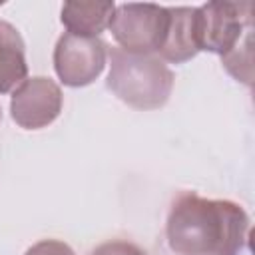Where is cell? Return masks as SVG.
Wrapping results in <instances>:
<instances>
[{
    "label": "cell",
    "instance_id": "8",
    "mask_svg": "<svg viewBox=\"0 0 255 255\" xmlns=\"http://www.w3.org/2000/svg\"><path fill=\"white\" fill-rule=\"evenodd\" d=\"M116 4L110 0H72L62 6L60 20L70 34L100 38L110 26Z\"/></svg>",
    "mask_w": 255,
    "mask_h": 255
},
{
    "label": "cell",
    "instance_id": "3",
    "mask_svg": "<svg viewBox=\"0 0 255 255\" xmlns=\"http://www.w3.org/2000/svg\"><path fill=\"white\" fill-rule=\"evenodd\" d=\"M253 28V4L215 0L195 6V32L199 52L227 54L239 38Z\"/></svg>",
    "mask_w": 255,
    "mask_h": 255
},
{
    "label": "cell",
    "instance_id": "9",
    "mask_svg": "<svg viewBox=\"0 0 255 255\" xmlns=\"http://www.w3.org/2000/svg\"><path fill=\"white\" fill-rule=\"evenodd\" d=\"M28 76L26 46L20 32L0 20V94L16 90Z\"/></svg>",
    "mask_w": 255,
    "mask_h": 255
},
{
    "label": "cell",
    "instance_id": "10",
    "mask_svg": "<svg viewBox=\"0 0 255 255\" xmlns=\"http://www.w3.org/2000/svg\"><path fill=\"white\" fill-rule=\"evenodd\" d=\"M223 68L241 84H253V28H249L239 42L221 56Z\"/></svg>",
    "mask_w": 255,
    "mask_h": 255
},
{
    "label": "cell",
    "instance_id": "12",
    "mask_svg": "<svg viewBox=\"0 0 255 255\" xmlns=\"http://www.w3.org/2000/svg\"><path fill=\"white\" fill-rule=\"evenodd\" d=\"M24 255H76L74 249L60 239H42L34 243Z\"/></svg>",
    "mask_w": 255,
    "mask_h": 255
},
{
    "label": "cell",
    "instance_id": "7",
    "mask_svg": "<svg viewBox=\"0 0 255 255\" xmlns=\"http://www.w3.org/2000/svg\"><path fill=\"white\" fill-rule=\"evenodd\" d=\"M169 20L157 56L163 62L183 64L199 54L195 32V6H169Z\"/></svg>",
    "mask_w": 255,
    "mask_h": 255
},
{
    "label": "cell",
    "instance_id": "4",
    "mask_svg": "<svg viewBox=\"0 0 255 255\" xmlns=\"http://www.w3.org/2000/svg\"><path fill=\"white\" fill-rule=\"evenodd\" d=\"M167 8L159 4H120L110 20V32L122 50L131 54H157L165 28H167Z\"/></svg>",
    "mask_w": 255,
    "mask_h": 255
},
{
    "label": "cell",
    "instance_id": "5",
    "mask_svg": "<svg viewBox=\"0 0 255 255\" xmlns=\"http://www.w3.org/2000/svg\"><path fill=\"white\" fill-rule=\"evenodd\" d=\"M108 44L102 38L64 32L54 48V70L64 86H90L106 68Z\"/></svg>",
    "mask_w": 255,
    "mask_h": 255
},
{
    "label": "cell",
    "instance_id": "2",
    "mask_svg": "<svg viewBox=\"0 0 255 255\" xmlns=\"http://www.w3.org/2000/svg\"><path fill=\"white\" fill-rule=\"evenodd\" d=\"M108 90L135 110H157L167 104L173 90V72L157 54H131L110 48Z\"/></svg>",
    "mask_w": 255,
    "mask_h": 255
},
{
    "label": "cell",
    "instance_id": "11",
    "mask_svg": "<svg viewBox=\"0 0 255 255\" xmlns=\"http://www.w3.org/2000/svg\"><path fill=\"white\" fill-rule=\"evenodd\" d=\"M90 255H147V253L131 241L112 239V241H106V243L98 245Z\"/></svg>",
    "mask_w": 255,
    "mask_h": 255
},
{
    "label": "cell",
    "instance_id": "6",
    "mask_svg": "<svg viewBox=\"0 0 255 255\" xmlns=\"http://www.w3.org/2000/svg\"><path fill=\"white\" fill-rule=\"evenodd\" d=\"M62 104V90L52 78L32 76L12 92L10 116L24 129H42L60 116Z\"/></svg>",
    "mask_w": 255,
    "mask_h": 255
},
{
    "label": "cell",
    "instance_id": "13",
    "mask_svg": "<svg viewBox=\"0 0 255 255\" xmlns=\"http://www.w3.org/2000/svg\"><path fill=\"white\" fill-rule=\"evenodd\" d=\"M0 120H2V110H0Z\"/></svg>",
    "mask_w": 255,
    "mask_h": 255
},
{
    "label": "cell",
    "instance_id": "1",
    "mask_svg": "<svg viewBox=\"0 0 255 255\" xmlns=\"http://www.w3.org/2000/svg\"><path fill=\"white\" fill-rule=\"evenodd\" d=\"M165 237L177 255H241L249 239V215L235 201L181 191L169 205Z\"/></svg>",
    "mask_w": 255,
    "mask_h": 255
}]
</instances>
